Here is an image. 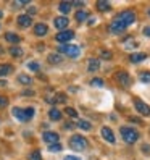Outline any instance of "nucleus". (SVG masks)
I'll return each mask as SVG.
<instances>
[{"instance_id":"4be33fe9","label":"nucleus","mask_w":150,"mask_h":160,"mask_svg":"<svg viewBox=\"0 0 150 160\" xmlns=\"http://www.w3.org/2000/svg\"><path fill=\"white\" fill-rule=\"evenodd\" d=\"M65 100H66V96H65L63 92H58V94H55L53 99H50L49 103H63Z\"/></svg>"},{"instance_id":"2f4dec72","label":"nucleus","mask_w":150,"mask_h":160,"mask_svg":"<svg viewBox=\"0 0 150 160\" xmlns=\"http://www.w3.org/2000/svg\"><path fill=\"white\" fill-rule=\"evenodd\" d=\"M65 113L70 115L71 118H76V117H78V112L74 110V108H71V107H66V108H65Z\"/></svg>"},{"instance_id":"4468645a","label":"nucleus","mask_w":150,"mask_h":160,"mask_svg":"<svg viewBox=\"0 0 150 160\" xmlns=\"http://www.w3.org/2000/svg\"><path fill=\"white\" fill-rule=\"evenodd\" d=\"M47 31H49V28H47V24H44V23H37V24L34 26L36 36H45Z\"/></svg>"},{"instance_id":"423d86ee","label":"nucleus","mask_w":150,"mask_h":160,"mask_svg":"<svg viewBox=\"0 0 150 160\" xmlns=\"http://www.w3.org/2000/svg\"><path fill=\"white\" fill-rule=\"evenodd\" d=\"M134 107L136 110L139 112L140 115H144V117H150V105H147L145 102H142L140 99H134Z\"/></svg>"},{"instance_id":"f704fd0d","label":"nucleus","mask_w":150,"mask_h":160,"mask_svg":"<svg viewBox=\"0 0 150 160\" xmlns=\"http://www.w3.org/2000/svg\"><path fill=\"white\" fill-rule=\"evenodd\" d=\"M8 105V99L5 96H0V108H5Z\"/></svg>"},{"instance_id":"1a4fd4ad","label":"nucleus","mask_w":150,"mask_h":160,"mask_svg":"<svg viewBox=\"0 0 150 160\" xmlns=\"http://www.w3.org/2000/svg\"><path fill=\"white\" fill-rule=\"evenodd\" d=\"M115 76H116V81L119 82V86L128 88L129 84H131V78H129V74H128L126 71H118Z\"/></svg>"},{"instance_id":"f8f14e48","label":"nucleus","mask_w":150,"mask_h":160,"mask_svg":"<svg viewBox=\"0 0 150 160\" xmlns=\"http://www.w3.org/2000/svg\"><path fill=\"white\" fill-rule=\"evenodd\" d=\"M53 24H55V28H57V29L65 31V29L68 28L70 21H68L66 16H58V18H55V20H53Z\"/></svg>"},{"instance_id":"c85d7f7f","label":"nucleus","mask_w":150,"mask_h":160,"mask_svg":"<svg viewBox=\"0 0 150 160\" xmlns=\"http://www.w3.org/2000/svg\"><path fill=\"white\" fill-rule=\"evenodd\" d=\"M139 79L142 82H150V71H144L139 74Z\"/></svg>"},{"instance_id":"473e14b6","label":"nucleus","mask_w":150,"mask_h":160,"mask_svg":"<svg viewBox=\"0 0 150 160\" xmlns=\"http://www.w3.org/2000/svg\"><path fill=\"white\" fill-rule=\"evenodd\" d=\"M27 68L32 70V71H39V70H41L39 63H36V62H29V63H27Z\"/></svg>"},{"instance_id":"393cba45","label":"nucleus","mask_w":150,"mask_h":160,"mask_svg":"<svg viewBox=\"0 0 150 160\" xmlns=\"http://www.w3.org/2000/svg\"><path fill=\"white\" fill-rule=\"evenodd\" d=\"M13 71V67L12 65H0V76H7Z\"/></svg>"},{"instance_id":"bb28decb","label":"nucleus","mask_w":150,"mask_h":160,"mask_svg":"<svg viewBox=\"0 0 150 160\" xmlns=\"http://www.w3.org/2000/svg\"><path fill=\"white\" fill-rule=\"evenodd\" d=\"M18 81H20L21 84H26V86H29V84L32 82V79L29 76H26V74H20V76H18Z\"/></svg>"},{"instance_id":"9d476101","label":"nucleus","mask_w":150,"mask_h":160,"mask_svg":"<svg viewBox=\"0 0 150 160\" xmlns=\"http://www.w3.org/2000/svg\"><path fill=\"white\" fill-rule=\"evenodd\" d=\"M100 133H102V138H104L107 142H110V144H115L116 142V139H115V134H113V131H111V128H108V126H104L100 129Z\"/></svg>"},{"instance_id":"c756f323","label":"nucleus","mask_w":150,"mask_h":160,"mask_svg":"<svg viewBox=\"0 0 150 160\" xmlns=\"http://www.w3.org/2000/svg\"><path fill=\"white\" fill-rule=\"evenodd\" d=\"M27 158L29 160H42V155H41L39 150H34V152H31L29 155H27Z\"/></svg>"},{"instance_id":"7ed1b4c3","label":"nucleus","mask_w":150,"mask_h":160,"mask_svg":"<svg viewBox=\"0 0 150 160\" xmlns=\"http://www.w3.org/2000/svg\"><path fill=\"white\" fill-rule=\"evenodd\" d=\"M57 50L63 55H66V57H70V58H78L81 55V49L78 45H73V44H61Z\"/></svg>"},{"instance_id":"f03ea898","label":"nucleus","mask_w":150,"mask_h":160,"mask_svg":"<svg viewBox=\"0 0 150 160\" xmlns=\"http://www.w3.org/2000/svg\"><path fill=\"white\" fill-rule=\"evenodd\" d=\"M121 131V136H123V141L128 144H134L136 141H139V131L134 128H129V126H123L119 129Z\"/></svg>"},{"instance_id":"de8ad7c7","label":"nucleus","mask_w":150,"mask_h":160,"mask_svg":"<svg viewBox=\"0 0 150 160\" xmlns=\"http://www.w3.org/2000/svg\"><path fill=\"white\" fill-rule=\"evenodd\" d=\"M2 16H3V13H2V12H0V18H2Z\"/></svg>"},{"instance_id":"aec40b11","label":"nucleus","mask_w":150,"mask_h":160,"mask_svg":"<svg viewBox=\"0 0 150 160\" xmlns=\"http://www.w3.org/2000/svg\"><path fill=\"white\" fill-rule=\"evenodd\" d=\"M100 68V62L97 60V58H90L89 60V65H87V70L90 71V73H94V71H97Z\"/></svg>"},{"instance_id":"20e7f679","label":"nucleus","mask_w":150,"mask_h":160,"mask_svg":"<svg viewBox=\"0 0 150 160\" xmlns=\"http://www.w3.org/2000/svg\"><path fill=\"white\" fill-rule=\"evenodd\" d=\"M70 147L73 150H76V152H81L87 147V139L81 136V134H74L71 139H70Z\"/></svg>"},{"instance_id":"b1692460","label":"nucleus","mask_w":150,"mask_h":160,"mask_svg":"<svg viewBox=\"0 0 150 160\" xmlns=\"http://www.w3.org/2000/svg\"><path fill=\"white\" fill-rule=\"evenodd\" d=\"M76 125H78V128H81L84 131H90L92 129V125L89 123V121H86V120H78Z\"/></svg>"},{"instance_id":"ea45409f","label":"nucleus","mask_w":150,"mask_h":160,"mask_svg":"<svg viewBox=\"0 0 150 160\" xmlns=\"http://www.w3.org/2000/svg\"><path fill=\"white\" fill-rule=\"evenodd\" d=\"M73 128H74L73 123H65V129H73Z\"/></svg>"},{"instance_id":"2eb2a0df","label":"nucleus","mask_w":150,"mask_h":160,"mask_svg":"<svg viewBox=\"0 0 150 160\" xmlns=\"http://www.w3.org/2000/svg\"><path fill=\"white\" fill-rule=\"evenodd\" d=\"M47 60H49V63H52V65H60V63H63V57L60 53H50L49 57H47Z\"/></svg>"},{"instance_id":"a19ab883","label":"nucleus","mask_w":150,"mask_h":160,"mask_svg":"<svg viewBox=\"0 0 150 160\" xmlns=\"http://www.w3.org/2000/svg\"><path fill=\"white\" fill-rule=\"evenodd\" d=\"M23 96H34L32 91H23Z\"/></svg>"},{"instance_id":"ddd939ff","label":"nucleus","mask_w":150,"mask_h":160,"mask_svg":"<svg viewBox=\"0 0 150 160\" xmlns=\"http://www.w3.org/2000/svg\"><path fill=\"white\" fill-rule=\"evenodd\" d=\"M16 21H18V26H21V28H29L32 24L31 16H27V15H20L16 18Z\"/></svg>"},{"instance_id":"c03bdc74","label":"nucleus","mask_w":150,"mask_h":160,"mask_svg":"<svg viewBox=\"0 0 150 160\" xmlns=\"http://www.w3.org/2000/svg\"><path fill=\"white\" fill-rule=\"evenodd\" d=\"M7 86V81H3V79H0V88H5Z\"/></svg>"},{"instance_id":"58836bf2","label":"nucleus","mask_w":150,"mask_h":160,"mask_svg":"<svg viewBox=\"0 0 150 160\" xmlns=\"http://www.w3.org/2000/svg\"><path fill=\"white\" fill-rule=\"evenodd\" d=\"M144 34H145L147 37H150V26H147V28H144Z\"/></svg>"},{"instance_id":"39448f33","label":"nucleus","mask_w":150,"mask_h":160,"mask_svg":"<svg viewBox=\"0 0 150 160\" xmlns=\"http://www.w3.org/2000/svg\"><path fill=\"white\" fill-rule=\"evenodd\" d=\"M115 18H116V20H119L123 24L131 26V24L136 21V13H134L133 10H126V12H121L119 15H116Z\"/></svg>"},{"instance_id":"09e8293b","label":"nucleus","mask_w":150,"mask_h":160,"mask_svg":"<svg viewBox=\"0 0 150 160\" xmlns=\"http://www.w3.org/2000/svg\"><path fill=\"white\" fill-rule=\"evenodd\" d=\"M148 16H150V8H148Z\"/></svg>"},{"instance_id":"f257e3e1","label":"nucleus","mask_w":150,"mask_h":160,"mask_svg":"<svg viewBox=\"0 0 150 160\" xmlns=\"http://www.w3.org/2000/svg\"><path fill=\"white\" fill-rule=\"evenodd\" d=\"M12 113L15 115V118H18L20 121H29L34 113H36V110L32 107H27V108H20V107H13L12 110Z\"/></svg>"},{"instance_id":"6ab92c4d","label":"nucleus","mask_w":150,"mask_h":160,"mask_svg":"<svg viewBox=\"0 0 150 160\" xmlns=\"http://www.w3.org/2000/svg\"><path fill=\"white\" fill-rule=\"evenodd\" d=\"M8 52H10V55H12V57H21V55L24 53V50L21 49V47H16V45H12L10 47V49H8Z\"/></svg>"},{"instance_id":"4c0bfd02","label":"nucleus","mask_w":150,"mask_h":160,"mask_svg":"<svg viewBox=\"0 0 150 160\" xmlns=\"http://www.w3.org/2000/svg\"><path fill=\"white\" fill-rule=\"evenodd\" d=\"M63 160H81L79 157H76V155H68V157H65Z\"/></svg>"},{"instance_id":"c9c22d12","label":"nucleus","mask_w":150,"mask_h":160,"mask_svg":"<svg viewBox=\"0 0 150 160\" xmlns=\"http://www.w3.org/2000/svg\"><path fill=\"white\" fill-rule=\"evenodd\" d=\"M36 13H37V10H36L34 7H31L29 10H27V16H32V15H36Z\"/></svg>"},{"instance_id":"f3484780","label":"nucleus","mask_w":150,"mask_h":160,"mask_svg":"<svg viewBox=\"0 0 150 160\" xmlns=\"http://www.w3.org/2000/svg\"><path fill=\"white\" fill-rule=\"evenodd\" d=\"M71 7H73V3H71V2H61V3L58 5L60 12H61V16H63V15L66 16V15L71 12Z\"/></svg>"},{"instance_id":"a211bd4d","label":"nucleus","mask_w":150,"mask_h":160,"mask_svg":"<svg viewBox=\"0 0 150 160\" xmlns=\"http://www.w3.org/2000/svg\"><path fill=\"white\" fill-rule=\"evenodd\" d=\"M97 10L99 12H110L111 10V3L105 2V0H99L97 2Z\"/></svg>"},{"instance_id":"0eeeda50","label":"nucleus","mask_w":150,"mask_h":160,"mask_svg":"<svg viewBox=\"0 0 150 160\" xmlns=\"http://www.w3.org/2000/svg\"><path fill=\"white\" fill-rule=\"evenodd\" d=\"M73 37H74V32L71 29H65V31H60L57 36H55V39H57L60 44H66L73 39Z\"/></svg>"},{"instance_id":"cd10ccee","label":"nucleus","mask_w":150,"mask_h":160,"mask_svg":"<svg viewBox=\"0 0 150 160\" xmlns=\"http://www.w3.org/2000/svg\"><path fill=\"white\" fill-rule=\"evenodd\" d=\"M104 79H100V78H94L90 81V86H95V88H104Z\"/></svg>"},{"instance_id":"7c9ffc66","label":"nucleus","mask_w":150,"mask_h":160,"mask_svg":"<svg viewBox=\"0 0 150 160\" xmlns=\"http://www.w3.org/2000/svg\"><path fill=\"white\" fill-rule=\"evenodd\" d=\"M61 149H63V146H61L60 142H57V144H50V146H49V150H50V152H60Z\"/></svg>"},{"instance_id":"72a5a7b5","label":"nucleus","mask_w":150,"mask_h":160,"mask_svg":"<svg viewBox=\"0 0 150 160\" xmlns=\"http://www.w3.org/2000/svg\"><path fill=\"white\" fill-rule=\"evenodd\" d=\"M100 57L105 58V60H110L111 58V52L110 50H100Z\"/></svg>"},{"instance_id":"79ce46f5","label":"nucleus","mask_w":150,"mask_h":160,"mask_svg":"<svg viewBox=\"0 0 150 160\" xmlns=\"http://www.w3.org/2000/svg\"><path fill=\"white\" fill-rule=\"evenodd\" d=\"M73 5H74V7H84L86 3H84V2H73Z\"/></svg>"},{"instance_id":"37998d69","label":"nucleus","mask_w":150,"mask_h":160,"mask_svg":"<svg viewBox=\"0 0 150 160\" xmlns=\"http://www.w3.org/2000/svg\"><path fill=\"white\" fill-rule=\"evenodd\" d=\"M142 150H144L145 154H150V147L148 146H142Z\"/></svg>"},{"instance_id":"49530a36","label":"nucleus","mask_w":150,"mask_h":160,"mask_svg":"<svg viewBox=\"0 0 150 160\" xmlns=\"http://www.w3.org/2000/svg\"><path fill=\"white\" fill-rule=\"evenodd\" d=\"M2 52H3V49H2V47H0V53H2Z\"/></svg>"},{"instance_id":"a18cd8bd","label":"nucleus","mask_w":150,"mask_h":160,"mask_svg":"<svg viewBox=\"0 0 150 160\" xmlns=\"http://www.w3.org/2000/svg\"><path fill=\"white\" fill-rule=\"evenodd\" d=\"M129 120H131V121H136V123H140V120H139V118H129Z\"/></svg>"},{"instance_id":"6e6552de","label":"nucleus","mask_w":150,"mask_h":160,"mask_svg":"<svg viewBox=\"0 0 150 160\" xmlns=\"http://www.w3.org/2000/svg\"><path fill=\"white\" fill-rule=\"evenodd\" d=\"M126 28H128L126 24H123L119 20H116V18H115V20L111 21V24H110V31L115 32V34H121V32L126 31Z\"/></svg>"},{"instance_id":"e433bc0d","label":"nucleus","mask_w":150,"mask_h":160,"mask_svg":"<svg viewBox=\"0 0 150 160\" xmlns=\"http://www.w3.org/2000/svg\"><path fill=\"white\" fill-rule=\"evenodd\" d=\"M27 2H13V7H26Z\"/></svg>"},{"instance_id":"9b49d317","label":"nucleus","mask_w":150,"mask_h":160,"mask_svg":"<svg viewBox=\"0 0 150 160\" xmlns=\"http://www.w3.org/2000/svg\"><path fill=\"white\" fill-rule=\"evenodd\" d=\"M42 139L50 146V144H57L58 141H60V136L57 133H53V131H45V133L42 134Z\"/></svg>"},{"instance_id":"a878e982","label":"nucleus","mask_w":150,"mask_h":160,"mask_svg":"<svg viewBox=\"0 0 150 160\" xmlns=\"http://www.w3.org/2000/svg\"><path fill=\"white\" fill-rule=\"evenodd\" d=\"M87 18H89V13H87V12H76V21H78V23L86 21Z\"/></svg>"},{"instance_id":"dca6fc26","label":"nucleus","mask_w":150,"mask_h":160,"mask_svg":"<svg viewBox=\"0 0 150 160\" xmlns=\"http://www.w3.org/2000/svg\"><path fill=\"white\" fill-rule=\"evenodd\" d=\"M5 39L10 42V44H20L21 42V37L18 36V34H15V32H7L5 34Z\"/></svg>"},{"instance_id":"412c9836","label":"nucleus","mask_w":150,"mask_h":160,"mask_svg":"<svg viewBox=\"0 0 150 160\" xmlns=\"http://www.w3.org/2000/svg\"><path fill=\"white\" fill-rule=\"evenodd\" d=\"M145 58H147L145 53H131V57H129V60L133 62V63H139V62H142Z\"/></svg>"},{"instance_id":"5701e85b","label":"nucleus","mask_w":150,"mask_h":160,"mask_svg":"<svg viewBox=\"0 0 150 160\" xmlns=\"http://www.w3.org/2000/svg\"><path fill=\"white\" fill-rule=\"evenodd\" d=\"M49 118H50L52 121H58V120L61 118V112L57 110V108H52V110L49 112Z\"/></svg>"}]
</instances>
